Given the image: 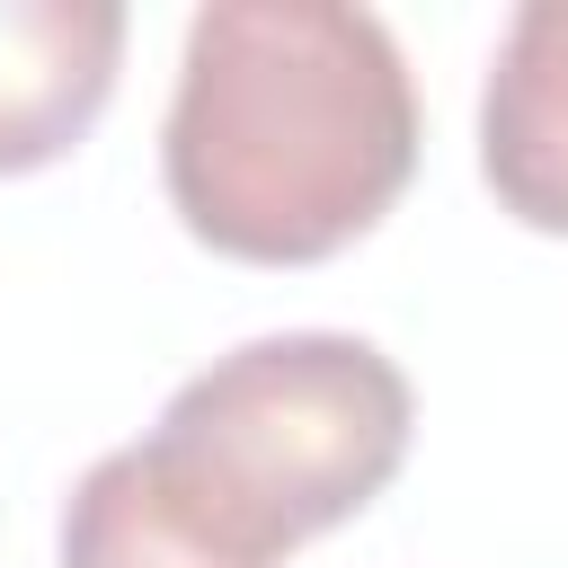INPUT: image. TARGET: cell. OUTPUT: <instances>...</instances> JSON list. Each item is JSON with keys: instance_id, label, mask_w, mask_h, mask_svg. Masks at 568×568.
Here are the masks:
<instances>
[{"instance_id": "cell-1", "label": "cell", "mask_w": 568, "mask_h": 568, "mask_svg": "<svg viewBox=\"0 0 568 568\" xmlns=\"http://www.w3.org/2000/svg\"><path fill=\"white\" fill-rule=\"evenodd\" d=\"M417 169V80L355 0H204L186 18L160 178L178 222L248 266L364 240Z\"/></svg>"}, {"instance_id": "cell-2", "label": "cell", "mask_w": 568, "mask_h": 568, "mask_svg": "<svg viewBox=\"0 0 568 568\" xmlns=\"http://www.w3.org/2000/svg\"><path fill=\"white\" fill-rule=\"evenodd\" d=\"M408 426H417L408 373L373 337L284 328L178 382L142 453L240 550L284 559L293 541L364 515L399 479Z\"/></svg>"}, {"instance_id": "cell-3", "label": "cell", "mask_w": 568, "mask_h": 568, "mask_svg": "<svg viewBox=\"0 0 568 568\" xmlns=\"http://www.w3.org/2000/svg\"><path fill=\"white\" fill-rule=\"evenodd\" d=\"M124 0H0V178L62 160L115 98Z\"/></svg>"}, {"instance_id": "cell-4", "label": "cell", "mask_w": 568, "mask_h": 568, "mask_svg": "<svg viewBox=\"0 0 568 568\" xmlns=\"http://www.w3.org/2000/svg\"><path fill=\"white\" fill-rule=\"evenodd\" d=\"M479 178L515 222L568 240V0L506 18L479 89Z\"/></svg>"}, {"instance_id": "cell-5", "label": "cell", "mask_w": 568, "mask_h": 568, "mask_svg": "<svg viewBox=\"0 0 568 568\" xmlns=\"http://www.w3.org/2000/svg\"><path fill=\"white\" fill-rule=\"evenodd\" d=\"M62 568H275L186 506L142 444H115L62 497Z\"/></svg>"}]
</instances>
